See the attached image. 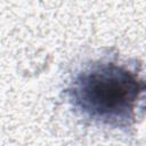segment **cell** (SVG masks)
Instances as JSON below:
<instances>
[{"instance_id":"obj_1","label":"cell","mask_w":146,"mask_h":146,"mask_svg":"<svg viewBox=\"0 0 146 146\" xmlns=\"http://www.w3.org/2000/svg\"><path fill=\"white\" fill-rule=\"evenodd\" d=\"M145 91L137 71L107 57L83 64L70 78L68 104L91 123L127 130L136 121V110Z\"/></svg>"}]
</instances>
